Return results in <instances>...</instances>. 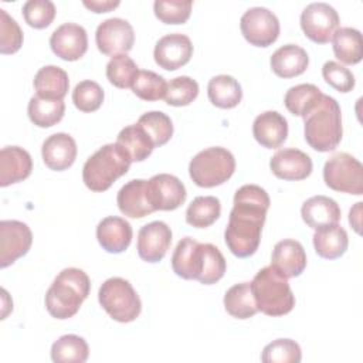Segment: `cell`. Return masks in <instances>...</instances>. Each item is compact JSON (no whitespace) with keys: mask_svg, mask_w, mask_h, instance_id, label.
Instances as JSON below:
<instances>
[{"mask_svg":"<svg viewBox=\"0 0 363 363\" xmlns=\"http://www.w3.org/2000/svg\"><path fill=\"white\" fill-rule=\"evenodd\" d=\"M269 204V196L261 186L244 184L235 191L224 231V241L235 257L247 258L258 250Z\"/></svg>","mask_w":363,"mask_h":363,"instance_id":"6da1fadb","label":"cell"},{"mask_svg":"<svg viewBox=\"0 0 363 363\" xmlns=\"http://www.w3.org/2000/svg\"><path fill=\"white\" fill-rule=\"evenodd\" d=\"M91 282L79 268H64L45 294V308L55 319L72 318L88 298Z\"/></svg>","mask_w":363,"mask_h":363,"instance_id":"7a4b0ae2","label":"cell"},{"mask_svg":"<svg viewBox=\"0 0 363 363\" xmlns=\"http://www.w3.org/2000/svg\"><path fill=\"white\" fill-rule=\"evenodd\" d=\"M303 135L306 143L316 152H330L342 140V112L337 101L329 95L303 118Z\"/></svg>","mask_w":363,"mask_h":363,"instance_id":"3957f363","label":"cell"},{"mask_svg":"<svg viewBox=\"0 0 363 363\" xmlns=\"http://www.w3.org/2000/svg\"><path fill=\"white\" fill-rule=\"evenodd\" d=\"M257 309L268 316H282L295 306V295L288 278L272 265L259 269L251 281Z\"/></svg>","mask_w":363,"mask_h":363,"instance_id":"277c9868","label":"cell"},{"mask_svg":"<svg viewBox=\"0 0 363 363\" xmlns=\"http://www.w3.org/2000/svg\"><path fill=\"white\" fill-rule=\"evenodd\" d=\"M130 163V157L116 142L104 145L84 163L82 180L89 190L105 191L128 173Z\"/></svg>","mask_w":363,"mask_h":363,"instance_id":"5b68a950","label":"cell"},{"mask_svg":"<svg viewBox=\"0 0 363 363\" xmlns=\"http://www.w3.org/2000/svg\"><path fill=\"white\" fill-rule=\"evenodd\" d=\"M235 170V159L230 150L211 146L199 152L189 163V174L199 187H216L227 182Z\"/></svg>","mask_w":363,"mask_h":363,"instance_id":"8992f818","label":"cell"},{"mask_svg":"<svg viewBox=\"0 0 363 363\" xmlns=\"http://www.w3.org/2000/svg\"><path fill=\"white\" fill-rule=\"evenodd\" d=\"M98 301L105 312L116 322L135 320L142 311V302L132 284L121 277L108 278L98 291Z\"/></svg>","mask_w":363,"mask_h":363,"instance_id":"52a82bcc","label":"cell"},{"mask_svg":"<svg viewBox=\"0 0 363 363\" xmlns=\"http://www.w3.org/2000/svg\"><path fill=\"white\" fill-rule=\"evenodd\" d=\"M323 180L335 191L354 196L363 194V166L354 156L346 152L335 153L326 160Z\"/></svg>","mask_w":363,"mask_h":363,"instance_id":"ba28073f","label":"cell"},{"mask_svg":"<svg viewBox=\"0 0 363 363\" xmlns=\"http://www.w3.org/2000/svg\"><path fill=\"white\" fill-rule=\"evenodd\" d=\"M340 23L337 11L328 3L316 1L308 4L301 13V28L305 35L318 44H326Z\"/></svg>","mask_w":363,"mask_h":363,"instance_id":"9c48e42d","label":"cell"},{"mask_svg":"<svg viewBox=\"0 0 363 363\" xmlns=\"http://www.w3.org/2000/svg\"><path fill=\"white\" fill-rule=\"evenodd\" d=\"M244 38L255 47H268L279 35V20L267 7H251L240 20Z\"/></svg>","mask_w":363,"mask_h":363,"instance_id":"30bf717a","label":"cell"},{"mask_svg":"<svg viewBox=\"0 0 363 363\" xmlns=\"http://www.w3.org/2000/svg\"><path fill=\"white\" fill-rule=\"evenodd\" d=\"M98 50L105 55L126 54L135 43V33L130 23L121 17H111L99 23L95 33Z\"/></svg>","mask_w":363,"mask_h":363,"instance_id":"8fae6325","label":"cell"},{"mask_svg":"<svg viewBox=\"0 0 363 363\" xmlns=\"http://www.w3.org/2000/svg\"><path fill=\"white\" fill-rule=\"evenodd\" d=\"M33 242L30 227L18 220L0 221V267L6 268L26 255Z\"/></svg>","mask_w":363,"mask_h":363,"instance_id":"7c38bea8","label":"cell"},{"mask_svg":"<svg viewBox=\"0 0 363 363\" xmlns=\"http://www.w3.org/2000/svg\"><path fill=\"white\" fill-rule=\"evenodd\" d=\"M186 187L179 177L169 173H159L147 180V197L156 210L172 211L186 200Z\"/></svg>","mask_w":363,"mask_h":363,"instance_id":"4fadbf2b","label":"cell"},{"mask_svg":"<svg viewBox=\"0 0 363 363\" xmlns=\"http://www.w3.org/2000/svg\"><path fill=\"white\" fill-rule=\"evenodd\" d=\"M193 55L191 40L182 33H170L157 40L153 57L156 64L167 71L186 65Z\"/></svg>","mask_w":363,"mask_h":363,"instance_id":"5bb4252c","label":"cell"},{"mask_svg":"<svg viewBox=\"0 0 363 363\" xmlns=\"http://www.w3.org/2000/svg\"><path fill=\"white\" fill-rule=\"evenodd\" d=\"M52 52L65 61H77L88 50V35L82 26L64 23L57 27L50 37Z\"/></svg>","mask_w":363,"mask_h":363,"instance_id":"9a60e30c","label":"cell"},{"mask_svg":"<svg viewBox=\"0 0 363 363\" xmlns=\"http://www.w3.org/2000/svg\"><path fill=\"white\" fill-rule=\"evenodd\" d=\"M172 242V230L163 221H152L138 233V254L146 262H159L166 255Z\"/></svg>","mask_w":363,"mask_h":363,"instance_id":"2e32d148","label":"cell"},{"mask_svg":"<svg viewBox=\"0 0 363 363\" xmlns=\"http://www.w3.org/2000/svg\"><path fill=\"white\" fill-rule=\"evenodd\" d=\"M312 159L295 147L278 150L269 160V169L282 180H303L312 173Z\"/></svg>","mask_w":363,"mask_h":363,"instance_id":"e0dca14e","label":"cell"},{"mask_svg":"<svg viewBox=\"0 0 363 363\" xmlns=\"http://www.w3.org/2000/svg\"><path fill=\"white\" fill-rule=\"evenodd\" d=\"M41 156L48 169L62 172L75 162L77 143L71 135L64 132L50 135L43 142Z\"/></svg>","mask_w":363,"mask_h":363,"instance_id":"ac0fdd59","label":"cell"},{"mask_svg":"<svg viewBox=\"0 0 363 363\" xmlns=\"http://www.w3.org/2000/svg\"><path fill=\"white\" fill-rule=\"evenodd\" d=\"M116 204L122 214L130 218H142L155 211L147 197V180L133 179L121 187Z\"/></svg>","mask_w":363,"mask_h":363,"instance_id":"d6986e66","label":"cell"},{"mask_svg":"<svg viewBox=\"0 0 363 363\" xmlns=\"http://www.w3.org/2000/svg\"><path fill=\"white\" fill-rule=\"evenodd\" d=\"M252 135L261 146L277 149L288 138V122L279 112L265 111L254 119Z\"/></svg>","mask_w":363,"mask_h":363,"instance_id":"ffe728a7","label":"cell"},{"mask_svg":"<svg viewBox=\"0 0 363 363\" xmlns=\"http://www.w3.org/2000/svg\"><path fill=\"white\" fill-rule=\"evenodd\" d=\"M33 170V160L20 146H6L0 150V186L7 187L27 179Z\"/></svg>","mask_w":363,"mask_h":363,"instance_id":"44dd1931","label":"cell"},{"mask_svg":"<svg viewBox=\"0 0 363 363\" xmlns=\"http://www.w3.org/2000/svg\"><path fill=\"white\" fill-rule=\"evenodd\" d=\"M132 225L122 217L109 216L96 225V238L101 247L112 254L123 252L132 241Z\"/></svg>","mask_w":363,"mask_h":363,"instance_id":"7402d4cb","label":"cell"},{"mask_svg":"<svg viewBox=\"0 0 363 363\" xmlns=\"http://www.w3.org/2000/svg\"><path fill=\"white\" fill-rule=\"evenodd\" d=\"M271 265L286 278L299 277L306 268V254L302 244L291 238L278 241L272 250Z\"/></svg>","mask_w":363,"mask_h":363,"instance_id":"603a6c76","label":"cell"},{"mask_svg":"<svg viewBox=\"0 0 363 363\" xmlns=\"http://www.w3.org/2000/svg\"><path fill=\"white\" fill-rule=\"evenodd\" d=\"M301 216L305 224L313 230L337 224L340 220L339 204L328 196H313L303 201Z\"/></svg>","mask_w":363,"mask_h":363,"instance_id":"cb8c5ba5","label":"cell"},{"mask_svg":"<svg viewBox=\"0 0 363 363\" xmlns=\"http://www.w3.org/2000/svg\"><path fill=\"white\" fill-rule=\"evenodd\" d=\"M201 268V242L191 237L182 238L172 254V269L183 279L199 278Z\"/></svg>","mask_w":363,"mask_h":363,"instance_id":"d4e9b609","label":"cell"},{"mask_svg":"<svg viewBox=\"0 0 363 363\" xmlns=\"http://www.w3.org/2000/svg\"><path fill=\"white\" fill-rule=\"evenodd\" d=\"M269 64L278 77L292 78L306 71L309 57L302 47L296 44H285L271 55Z\"/></svg>","mask_w":363,"mask_h":363,"instance_id":"484cf974","label":"cell"},{"mask_svg":"<svg viewBox=\"0 0 363 363\" xmlns=\"http://www.w3.org/2000/svg\"><path fill=\"white\" fill-rule=\"evenodd\" d=\"M347 245V233L339 224H332L315 230L313 247L316 254L325 259H336L342 257L346 252Z\"/></svg>","mask_w":363,"mask_h":363,"instance_id":"4316f807","label":"cell"},{"mask_svg":"<svg viewBox=\"0 0 363 363\" xmlns=\"http://www.w3.org/2000/svg\"><path fill=\"white\" fill-rule=\"evenodd\" d=\"M37 95L47 99H62L69 88L68 74L57 65H45L34 75Z\"/></svg>","mask_w":363,"mask_h":363,"instance_id":"83f0119b","label":"cell"},{"mask_svg":"<svg viewBox=\"0 0 363 363\" xmlns=\"http://www.w3.org/2000/svg\"><path fill=\"white\" fill-rule=\"evenodd\" d=\"M207 94L210 102L221 109L235 108L242 98V89L240 82L227 74L213 77L207 85Z\"/></svg>","mask_w":363,"mask_h":363,"instance_id":"f1b7e54d","label":"cell"},{"mask_svg":"<svg viewBox=\"0 0 363 363\" xmlns=\"http://www.w3.org/2000/svg\"><path fill=\"white\" fill-rule=\"evenodd\" d=\"M335 57L349 65L357 64L363 58V41L359 30L340 27L332 35Z\"/></svg>","mask_w":363,"mask_h":363,"instance_id":"f546056e","label":"cell"},{"mask_svg":"<svg viewBox=\"0 0 363 363\" xmlns=\"http://www.w3.org/2000/svg\"><path fill=\"white\" fill-rule=\"evenodd\" d=\"M116 143L128 153L130 162H143L155 149L152 139L138 123L125 126L118 133Z\"/></svg>","mask_w":363,"mask_h":363,"instance_id":"4dcf8cb0","label":"cell"},{"mask_svg":"<svg viewBox=\"0 0 363 363\" xmlns=\"http://www.w3.org/2000/svg\"><path fill=\"white\" fill-rule=\"evenodd\" d=\"M322 91L313 84H299L291 86L285 96L284 104L286 109L296 116L305 118L311 111L316 108V105L322 101Z\"/></svg>","mask_w":363,"mask_h":363,"instance_id":"1f68e13d","label":"cell"},{"mask_svg":"<svg viewBox=\"0 0 363 363\" xmlns=\"http://www.w3.org/2000/svg\"><path fill=\"white\" fill-rule=\"evenodd\" d=\"M223 302L225 311L237 319H248L258 312L251 291V282H240L228 288Z\"/></svg>","mask_w":363,"mask_h":363,"instance_id":"d6a6232c","label":"cell"},{"mask_svg":"<svg viewBox=\"0 0 363 363\" xmlns=\"http://www.w3.org/2000/svg\"><path fill=\"white\" fill-rule=\"evenodd\" d=\"M65 112L62 99H47L34 95L28 101L27 113L30 121L38 128H50L58 123Z\"/></svg>","mask_w":363,"mask_h":363,"instance_id":"836d02e7","label":"cell"},{"mask_svg":"<svg viewBox=\"0 0 363 363\" xmlns=\"http://www.w3.org/2000/svg\"><path fill=\"white\" fill-rule=\"evenodd\" d=\"M88 354V343L78 335H64L51 346V359L55 363H84Z\"/></svg>","mask_w":363,"mask_h":363,"instance_id":"e575fe53","label":"cell"},{"mask_svg":"<svg viewBox=\"0 0 363 363\" xmlns=\"http://www.w3.org/2000/svg\"><path fill=\"white\" fill-rule=\"evenodd\" d=\"M221 213L220 200L214 196H199L193 199L186 210V221L191 227H210Z\"/></svg>","mask_w":363,"mask_h":363,"instance_id":"d590c367","label":"cell"},{"mask_svg":"<svg viewBox=\"0 0 363 363\" xmlns=\"http://www.w3.org/2000/svg\"><path fill=\"white\" fill-rule=\"evenodd\" d=\"M227 264L221 251L213 244H201V268L197 281L213 285L224 277Z\"/></svg>","mask_w":363,"mask_h":363,"instance_id":"8d00e7d4","label":"cell"},{"mask_svg":"<svg viewBox=\"0 0 363 363\" xmlns=\"http://www.w3.org/2000/svg\"><path fill=\"white\" fill-rule=\"evenodd\" d=\"M138 125L147 133L155 147H159L167 143L173 135L172 119L160 111H149L143 113L139 118Z\"/></svg>","mask_w":363,"mask_h":363,"instance_id":"74e56055","label":"cell"},{"mask_svg":"<svg viewBox=\"0 0 363 363\" xmlns=\"http://www.w3.org/2000/svg\"><path fill=\"white\" fill-rule=\"evenodd\" d=\"M133 94L143 101H159L164 98L167 91L166 79L149 69H139L133 84Z\"/></svg>","mask_w":363,"mask_h":363,"instance_id":"f35d334b","label":"cell"},{"mask_svg":"<svg viewBox=\"0 0 363 363\" xmlns=\"http://www.w3.org/2000/svg\"><path fill=\"white\" fill-rule=\"evenodd\" d=\"M138 72L136 62L126 54L113 55L106 64V78L116 88H132Z\"/></svg>","mask_w":363,"mask_h":363,"instance_id":"ab89813d","label":"cell"},{"mask_svg":"<svg viewBox=\"0 0 363 363\" xmlns=\"http://www.w3.org/2000/svg\"><path fill=\"white\" fill-rule=\"evenodd\" d=\"M302 352L292 339H277L268 343L261 354L264 363H299Z\"/></svg>","mask_w":363,"mask_h":363,"instance_id":"60d3db41","label":"cell"},{"mask_svg":"<svg viewBox=\"0 0 363 363\" xmlns=\"http://www.w3.org/2000/svg\"><path fill=\"white\" fill-rule=\"evenodd\" d=\"M199 95V84L187 75L176 77L167 82V91L164 95L166 104L172 106H186L191 104Z\"/></svg>","mask_w":363,"mask_h":363,"instance_id":"b9f144b4","label":"cell"},{"mask_svg":"<svg viewBox=\"0 0 363 363\" xmlns=\"http://www.w3.org/2000/svg\"><path fill=\"white\" fill-rule=\"evenodd\" d=\"M72 102L75 108L82 112H94L99 109L104 102V89L95 81H81L72 91Z\"/></svg>","mask_w":363,"mask_h":363,"instance_id":"7bdbcfd3","label":"cell"},{"mask_svg":"<svg viewBox=\"0 0 363 363\" xmlns=\"http://www.w3.org/2000/svg\"><path fill=\"white\" fill-rule=\"evenodd\" d=\"M191 6L190 0H156L153 11L164 24H183L190 17Z\"/></svg>","mask_w":363,"mask_h":363,"instance_id":"ee69618b","label":"cell"},{"mask_svg":"<svg viewBox=\"0 0 363 363\" xmlns=\"http://www.w3.org/2000/svg\"><path fill=\"white\" fill-rule=\"evenodd\" d=\"M26 23L34 28H45L55 17V6L50 0H28L23 4Z\"/></svg>","mask_w":363,"mask_h":363,"instance_id":"f6af8a7d","label":"cell"},{"mask_svg":"<svg viewBox=\"0 0 363 363\" xmlns=\"http://www.w3.org/2000/svg\"><path fill=\"white\" fill-rule=\"evenodd\" d=\"M23 45V31L18 23L0 9V52L13 54Z\"/></svg>","mask_w":363,"mask_h":363,"instance_id":"bcb514c9","label":"cell"},{"mask_svg":"<svg viewBox=\"0 0 363 363\" xmlns=\"http://www.w3.org/2000/svg\"><path fill=\"white\" fill-rule=\"evenodd\" d=\"M323 79L339 92H350L354 88V75L352 71L336 61H326L322 67Z\"/></svg>","mask_w":363,"mask_h":363,"instance_id":"7dc6e473","label":"cell"},{"mask_svg":"<svg viewBox=\"0 0 363 363\" xmlns=\"http://www.w3.org/2000/svg\"><path fill=\"white\" fill-rule=\"evenodd\" d=\"M82 3L94 13H108L121 4L119 0H84Z\"/></svg>","mask_w":363,"mask_h":363,"instance_id":"c3c4849f","label":"cell"},{"mask_svg":"<svg viewBox=\"0 0 363 363\" xmlns=\"http://www.w3.org/2000/svg\"><path fill=\"white\" fill-rule=\"evenodd\" d=\"M362 204L363 203H356L353 208L349 211V223L354 228L356 233H360V214H362Z\"/></svg>","mask_w":363,"mask_h":363,"instance_id":"681fc988","label":"cell"}]
</instances>
